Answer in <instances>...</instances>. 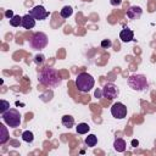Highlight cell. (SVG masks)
<instances>
[{
    "mask_svg": "<svg viewBox=\"0 0 156 156\" xmlns=\"http://www.w3.org/2000/svg\"><path fill=\"white\" fill-rule=\"evenodd\" d=\"M38 80L41 85H45L49 88H55V87L61 84L62 78H61V76L56 68L46 66V67L41 68V71L39 72Z\"/></svg>",
    "mask_w": 156,
    "mask_h": 156,
    "instance_id": "6da1fadb",
    "label": "cell"
},
{
    "mask_svg": "<svg viewBox=\"0 0 156 156\" xmlns=\"http://www.w3.org/2000/svg\"><path fill=\"white\" fill-rule=\"evenodd\" d=\"M94 84H95L94 78H93L89 73H87V72L79 73V74L77 76V78H76V87H77V89H78L79 91H82V93H88V91H90V90L93 89Z\"/></svg>",
    "mask_w": 156,
    "mask_h": 156,
    "instance_id": "7a4b0ae2",
    "label": "cell"
},
{
    "mask_svg": "<svg viewBox=\"0 0 156 156\" xmlns=\"http://www.w3.org/2000/svg\"><path fill=\"white\" fill-rule=\"evenodd\" d=\"M128 85L136 91H143L145 89H147L149 83L147 79L144 74H132L128 78Z\"/></svg>",
    "mask_w": 156,
    "mask_h": 156,
    "instance_id": "3957f363",
    "label": "cell"
},
{
    "mask_svg": "<svg viewBox=\"0 0 156 156\" xmlns=\"http://www.w3.org/2000/svg\"><path fill=\"white\" fill-rule=\"evenodd\" d=\"M1 115H2L4 122L9 127H11V128L20 127V124H21V113H20L18 110H16V108H9L6 112H4Z\"/></svg>",
    "mask_w": 156,
    "mask_h": 156,
    "instance_id": "277c9868",
    "label": "cell"
},
{
    "mask_svg": "<svg viewBox=\"0 0 156 156\" xmlns=\"http://www.w3.org/2000/svg\"><path fill=\"white\" fill-rule=\"evenodd\" d=\"M29 44L34 50H41L48 45V35L43 32H37L32 35Z\"/></svg>",
    "mask_w": 156,
    "mask_h": 156,
    "instance_id": "5b68a950",
    "label": "cell"
},
{
    "mask_svg": "<svg viewBox=\"0 0 156 156\" xmlns=\"http://www.w3.org/2000/svg\"><path fill=\"white\" fill-rule=\"evenodd\" d=\"M119 95V89L117 88V85H115L113 83H106L102 88V96L112 100L115 98H117Z\"/></svg>",
    "mask_w": 156,
    "mask_h": 156,
    "instance_id": "8992f818",
    "label": "cell"
},
{
    "mask_svg": "<svg viewBox=\"0 0 156 156\" xmlns=\"http://www.w3.org/2000/svg\"><path fill=\"white\" fill-rule=\"evenodd\" d=\"M127 106L122 102H115L112 106H111V115L115 117V118H118V119H122L127 116Z\"/></svg>",
    "mask_w": 156,
    "mask_h": 156,
    "instance_id": "52a82bcc",
    "label": "cell"
},
{
    "mask_svg": "<svg viewBox=\"0 0 156 156\" xmlns=\"http://www.w3.org/2000/svg\"><path fill=\"white\" fill-rule=\"evenodd\" d=\"M29 13H30L35 20H38V21H43V20H45V18L49 16V11L45 10V7L41 6V5L34 6V7L29 11Z\"/></svg>",
    "mask_w": 156,
    "mask_h": 156,
    "instance_id": "ba28073f",
    "label": "cell"
},
{
    "mask_svg": "<svg viewBox=\"0 0 156 156\" xmlns=\"http://www.w3.org/2000/svg\"><path fill=\"white\" fill-rule=\"evenodd\" d=\"M143 15V10L140 6H130L127 10V17L129 20H139Z\"/></svg>",
    "mask_w": 156,
    "mask_h": 156,
    "instance_id": "9c48e42d",
    "label": "cell"
},
{
    "mask_svg": "<svg viewBox=\"0 0 156 156\" xmlns=\"http://www.w3.org/2000/svg\"><path fill=\"white\" fill-rule=\"evenodd\" d=\"M119 39L123 41V43H129L134 39V33L132 29H129L128 27H124L121 33H119Z\"/></svg>",
    "mask_w": 156,
    "mask_h": 156,
    "instance_id": "30bf717a",
    "label": "cell"
},
{
    "mask_svg": "<svg viewBox=\"0 0 156 156\" xmlns=\"http://www.w3.org/2000/svg\"><path fill=\"white\" fill-rule=\"evenodd\" d=\"M35 21L37 20L30 13H27V15L22 16V27L26 29H32L35 26Z\"/></svg>",
    "mask_w": 156,
    "mask_h": 156,
    "instance_id": "8fae6325",
    "label": "cell"
},
{
    "mask_svg": "<svg viewBox=\"0 0 156 156\" xmlns=\"http://www.w3.org/2000/svg\"><path fill=\"white\" fill-rule=\"evenodd\" d=\"M126 141L122 139V138H116L115 141H113V149L117 151V152H123L126 150Z\"/></svg>",
    "mask_w": 156,
    "mask_h": 156,
    "instance_id": "7c38bea8",
    "label": "cell"
},
{
    "mask_svg": "<svg viewBox=\"0 0 156 156\" xmlns=\"http://www.w3.org/2000/svg\"><path fill=\"white\" fill-rule=\"evenodd\" d=\"M61 122H62V126L66 127V128H72V127L74 126V118H73L71 115H65V116H62Z\"/></svg>",
    "mask_w": 156,
    "mask_h": 156,
    "instance_id": "4fadbf2b",
    "label": "cell"
},
{
    "mask_svg": "<svg viewBox=\"0 0 156 156\" xmlns=\"http://www.w3.org/2000/svg\"><path fill=\"white\" fill-rule=\"evenodd\" d=\"M0 144H5L7 140H9V132H7V128L4 126V124H0Z\"/></svg>",
    "mask_w": 156,
    "mask_h": 156,
    "instance_id": "5bb4252c",
    "label": "cell"
},
{
    "mask_svg": "<svg viewBox=\"0 0 156 156\" xmlns=\"http://www.w3.org/2000/svg\"><path fill=\"white\" fill-rule=\"evenodd\" d=\"M96 143H98V138H96L95 134H89V135L85 138V144H87V146H89V147L95 146Z\"/></svg>",
    "mask_w": 156,
    "mask_h": 156,
    "instance_id": "9a60e30c",
    "label": "cell"
},
{
    "mask_svg": "<svg viewBox=\"0 0 156 156\" xmlns=\"http://www.w3.org/2000/svg\"><path fill=\"white\" fill-rule=\"evenodd\" d=\"M89 129H90V127H89L88 123H79L77 126V128H76L78 134H87L89 132Z\"/></svg>",
    "mask_w": 156,
    "mask_h": 156,
    "instance_id": "2e32d148",
    "label": "cell"
},
{
    "mask_svg": "<svg viewBox=\"0 0 156 156\" xmlns=\"http://www.w3.org/2000/svg\"><path fill=\"white\" fill-rule=\"evenodd\" d=\"M72 13H73V10L71 6H63L62 10L60 11V15L62 18H68L69 16H72Z\"/></svg>",
    "mask_w": 156,
    "mask_h": 156,
    "instance_id": "e0dca14e",
    "label": "cell"
},
{
    "mask_svg": "<svg viewBox=\"0 0 156 156\" xmlns=\"http://www.w3.org/2000/svg\"><path fill=\"white\" fill-rule=\"evenodd\" d=\"M22 139L26 141V143H32L34 140V134L30 132V130H24L22 133Z\"/></svg>",
    "mask_w": 156,
    "mask_h": 156,
    "instance_id": "ac0fdd59",
    "label": "cell"
},
{
    "mask_svg": "<svg viewBox=\"0 0 156 156\" xmlns=\"http://www.w3.org/2000/svg\"><path fill=\"white\" fill-rule=\"evenodd\" d=\"M10 24L12 27H18V26H22V17L20 15H15L11 20H10Z\"/></svg>",
    "mask_w": 156,
    "mask_h": 156,
    "instance_id": "d6986e66",
    "label": "cell"
},
{
    "mask_svg": "<svg viewBox=\"0 0 156 156\" xmlns=\"http://www.w3.org/2000/svg\"><path fill=\"white\" fill-rule=\"evenodd\" d=\"M9 108H10V102L2 99V100H1V108H0V112L4 113V112H6Z\"/></svg>",
    "mask_w": 156,
    "mask_h": 156,
    "instance_id": "ffe728a7",
    "label": "cell"
},
{
    "mask_svg": "<svg viewBox=\"0 0 156 156\" xmlns=\"http://www.w3.org/2000/svg\"><path fill=\"white\" fill-rule=\"evenodd\" d=\"M44 61H45V57H44V55H37V56L34 57V62H35L37 65H41Z\"/></svg>",
    "mask_w": 156,
    "mask_h": 156,
    "instance_id": "44dd1931",
    "label": "cell"
},
{
    "mask_svg": "<svg viewBox=\"0 0 156 156\" xmlns=\"http://www.w3.org/2000/svg\"><path fill=\"white\" fill-rule=\"evenodd\" d=\"M111 45H112V43H111L110 39H104L101 41V48H104V49H108Z\"/></svg>",
    "mask_w": 156,
    "mask_h": 156,
    "instance_id": "7402d4cb",
    "label": "cell"
},
{
    "mask_svg": "<svg viewBox=\"0 0 156 156\" xmlns=\"http://www.w3.org/2000/svg\"><path fill=\"white\" fill-rule=\"evenodd\" d=\"M5 16H6L7 18H10V20H11V18H12L15 15H13V11H12V10H7V11L5 12Z\"/></svg>",
    "mask_w": 156,
    "mask_h": 156,
    "instance_id": "603a6c76",
    "label": "cell"
},
{
    "mask_svg": "<svg viewBox=\"0 0 156 156\" xmlns=\"http://www.w3.org/2000/svg\"><path fill=\"white\" fill-rule=\"evenodd\" d=\"M110 2H111V5H113V6H118V5H121L122 0H110Z\"/></svg>",
    "mask_w": 156,
    "mask_h": 156,
    "instance_id": "cb8c5ba5",
    "label": "cell"
},
{
    "mask_svg": "<svg viewBox=\"0 0 156 156\" xmlns=\"http://www.w3.org/2000/svg\"><path fill=\"white\" fill-rule=\"evenodd\" d=\"M138 145H139V141H138V140H135V139H133V140H132V146L136 147Z\"/></svg>",
    "mask_w": 156,
    "mask_h": 156,
    "instance_id": "d4e9b609",
    "label": "cell"
}]
</instances>
